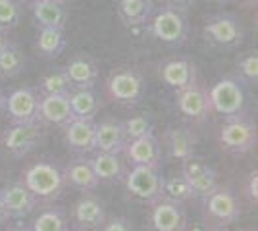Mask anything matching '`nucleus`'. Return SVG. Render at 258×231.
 Masks as SVG:
<instances>
[{
	"label": "nucleus",
	"instance_id": "f257e3e1",
	"mask_svg": "<svg viewBox=\"0 0 258 231\" xmlns=\"http://www.w3.org/2000/svg\"><path fill=\"white\" fill-rule=\"evenodd\" d=\"M22 183L39 200L41 198L43 200H56L64 195L66 187H68L64 170L54 162H48V160H41L37 164L29 166L23 174Z\"/></svg>",
	"mask_w": 258,
	"mask_h": 231
},
{
	"label": "nucleus",
	"instance_id": "f03ea898",
	"mask_svg": "<svg viewBox=\"0 0 258 231\" xmlns=\"http://www.w3.org/2000/svg\"><path fill=\"white\" fill-rule=\"evenodd\" d=\"M149 31L160 43L170 44V46H181L189 37V22L185 18V12L162 6L151 16Z\"/></svg>",
	"mask_w": 258,
	"mask_h": 231
},
{
	"label": "nucleus",
	"instance_id": "7ed1b4c3",
	"mask_svg": "<svg viewBox=\"0 0 258 231\" xmlns=\"http://www.w3.org/2000/svg\"><path fill=\"white\" fill-rule=\"evenodd\" d=\"M210 108L222 118H237L245 112V89L241 81L233 77H224L208 93Z\"/></svg>",
	"mask_w": 258,
	"mask_h": 231
},
{
	"label": "nucleus",
	"instance_id": "20e7f679",
	"mask_svg": "<svg viewBox=\"0 0 258 231\" xmlns=\"http://www.w3.org/2000/svg\"><path fill=\"white\" fill-rule=\"evenodd\" d=\"M222 148L231 154H247L256 144V125L245 116L229 118L220 129Z\"/></svg>",
	"mask_w": 258,
	"mask_h": 231
},
{
	"label": "nucleus",
	"instance_id": "39448f33",
	"mask_svg": "<svg viewBox=\"0 0 258 231\" xmlns=\"http://www.w3.org/2000/svg\"><path fill=\"white\" fill-rule=\"evenodd\" d=\"M125 187L131 193V197L139 198L143 202L154 204L162 198V187H164V177L160 176V170H152L145 166H133L131 172L123 177Z\"/></svg>",
	"mask_w": 258,
	"mask_h": 231
},
{
	"label": "nucleus",
	"instance_id": "423d86ee",
	"mask_svg": "<svg viewBox=\"0 0 258 231\" xmlns=\"http://www.w3.org/2000/svg\"><path fill=\"white\" fill-rule=\"evenodd\" d=\"M203 33H205L206 41L214 46L235 48L243 43L245 29H243V23L239 18L229 16V14H220V16H214L206 22Z\"/></svg>",
	"mask_w": 258,
	"mask_h": 231
},
{
	"label": "nucleus",
	"instance_id": "0eeeda50",
	"mask_svg": "<svg viewBox=\"0 0 258 231\" xmlns=\"http://www.w3.org/2000/svg\"><path fill=\"white\" fill-rule=\"evenodd\" d=\"M44 137H46V131H44L43 121L14 123L10 129L4 133V146L12 156L22 158V156L33 152L44 141Z\"/></svg>",
	"mask_w": 258,
	"mask_h": 231
},
{
	"label": "nucleus",
	"instance_id": "6e6552de",
	"mask_svg": "<svg viewBox=\"0 0 258 231\" xmlns=\"http://www.w3.org/2000/svg\"><path fill=\"white\" fill-rule=\"evenodd\" d=\"M6 112L14 123L41 121V93L33 87H23L6 97Z\"/></svg>",
	"mask_w": 258,
	"mask_h": 231
},
{
	"label": "nucleus",
	"instance_id": "1a4fd4ad",
	"mask_svg": "<svg viewBox=\"0 0 258 231\" xmlns=\"http://www.w3.org/2000/svg\"><path fill=\"white\" fill-rule=\"evenodd\" d=\"M106 89L108 95L119 104H137L145 93V81L137 69L123 67L110 75Z\"/></svg>",
	"mask_w": 258,
	"mask_h": 231
},
{
	"label": "nucleus",
	"instance_id": "9d476101",
	"mask_svg": "<svg viewBox=\"0 0 258 231\" xmlns=\"http://www.w3.org/2000/svg\"><path fill=\"white\" fill-rule=\"evenodd\" d=\"M205 200V208L206 214L212 218L214 221L227 225V223H233L235 220H239L241 216V204H239V198L235 197V193H231L229 189L218 187L214 193H210Z\"/></svg>",
	"mask_w": 258,
	"mask_h": 231
},
{
	"label": "nucleus",
	"instance_id": "9b49d317",
	"mask_svg": "<svg viewBox=\"0 0 258 231\" xmlns=\"http://www.w3.org/2000/svg\"><path fill=\"white\" fill-rule=\"evenodd\" d=\"M123 152L127 156L131 166H145L152 170H160L162 166V146L154 133H149L145 137L127 141Z\"/></svg>",
	"mask_w": 258,
	"mask_h": 231
},
{
	"label": "nucleus",
	"instance_id": "f8f14e48",
	"mask_svg": "<svg viewBox=\"0 0 258 231\" xmlns=\"http://www.w3.org/2000/svg\"><path fill=\"white\" fill-rule=\"evenodd\" d=\"M181 176L187 181L193 197L197 198H206L218 189V174L214 172V168L205 162H197L195 158L183 164Z\"/></svg>",
	"mask_w": 258,
	"mask_h": 231
},
{
	"label": "nucleus",
	"instance_id": "ddd939ff",
	"mask_svg": "<svg viewBox=\"0 0 258 231\" xmlns=\"http://www.w3.org/2000/svg\"><path fill=\"white\" fill-rule=\"evenodd\" d=\"M152 231H187V216L181 204L160 198L152 204L151 212Z\"/></svg>",
	"mask_w": 258,
	"mask_h": 231
},
{
	"label": "nucleus",
	"instance_id": "4468645a",
	"mask_svg": "<svg viewBox=\"0 0 258 231\" xmlns=\"http://www.w3.org/2000/svg\"><path fill=\"white\" fill-rule=\"evenodd\" d=\"M95 131L97 121L87 118H74L64 125V139L70 150L87 154L95 150Z\"/></svg>",
	"mask_w": 258,
	"mask_h": 231
},
{
	"label": "nucleus",
	"instance_id": "2eb2a0df",
	"mask_svg": "<svg viewBox=\"0 0 258 231\" xmlns=\"http://www.w3.org/2000/svg\"><path fill=\"white\" fill-rule=\"evenodd\" d=\"M0 200L6 206L10 218H25L37 208L39 198L33 195L23 183H12L0 189Z\"/></svg>",
	"mask_w": 258,
	"mask_h": 231
},
{
	"label": "nucleus",
	"instance_id": "dca6fc26",
	"mask_svg": "<svg viewBox=\"0 0 258 231\" xmlns=\"http://www.w3.org/2000/svg\"><path fill=\"white\" fill-rule=\"evenodd\" d=\"M72 216H74V220H76V223L81 229H98L106 221L104 202L98 197H95V195L85 193L74 204Z\"/></svg>",
	"mask_w": 258,
	"mask_h": 231
},
{
	"label": "nucleus",
	"instance_id": "f3484780",
	"mask_svg": "<svg viewBox=\"0 0 258 231\" xmlns=\"http://www.w3.org/2000/svg\"><path fill=\"white\" fill-rule=\"evenodd\" d=\"M177 108L183 116H187L189 120L201 121L208 116L210 108V99L208 93L201 85H189V87L177 91Z\"/></svg>",
	"mask_w": 258,
	"mask_h": 231
},
{
	"label": "nucleus",
	"instance_id": "a211bd4d",
	"mask_svg": "<svg viewBox=\"0 0 258 231\" xmlns=\"http://www.w3.org/2000/svg\"><path fill=\"white\" fill-rule=\"evenodd\" d=\"M127 144V137L123 131L121 121H116L112 118H106L100 123H97L95 131V148L98 152L108 154H121Z\"/></svg>",
	"mask_w": 258,
	"mask_h": 231
},
{
	"label": "nucleus",
	"instance_id": "6ab92c4d",
	"mask_svg": "<svg viewBox=\"0 0 258 231\" xmlns=\"http://www.w3.org/2000/svg\"><path fill=\"white\" fill-rule=\"evenodd\" d=\"M66 77L74 89H95L98 79L97 62L89 54H76L64 67Z\"/></svg>",
	"mask_w": 258,
	"mask_h": 231
},
{
	"label": "nucleus",
	"instance_id": "aec40b11",
	"mask_svg": "<svg viewBox=\"0 0 258 231\" xmlns=\"http://www.w3.org/2000/svg\"><path fill=\"white\" fill-rule=\"evenodd\" d=\"M160 77L168 87L181 91V89L197 83V67L187 58H175L160 67Z\"/></svg>",
	"mask_w": 258,
	"mask_h": 231
},
{
	"label": "nucleus",
	"instance_id": "412c9836",
	"mask_svg": "<svg viewBox=\"0 0 258 231\" xmlns=\"http://www.w3.org/2000/svg\"><path fill=\"white\" fill-rule=\"evenodd\" d=\"M70 120H74V112H72V104H70V93L43 95L41 97V121L64 127Z\"/></svg>",
	"mask_w": 258,
	"mask_h": 231
},
{
	"label": "nucleus",
	"instance_id": "4be33fe9",
	"mask_svg": "<svg viewBox=\"0 0 258 231\" xmlns=\"http://www.w3.org/2000/svg\"><path fill=\"white\" fill-rule=\"evenodd\" d=\"M66 176V183L70 187L79 189L83 193H89L93 189L98 187V177L93 170V164H91V158H85V156H79L76 160H72L68 168L64 170Z\"/></svg>",
	"mask_w": 258,
	"mask_h": 231
},
{
	"label": "nucleus",
	"instance_id": "5701e85b",
	"mask_svg": "<svg viewBox=\"0 0 258 231\" xmlns=\"http://www.w3.org/2000/svg\"><path fill=\"white\" fill-rule=\"evenodd\" d=\"M33 18L39 27H54V29H64L70 10L64 2L58 0H41L31 4Z\"/></svg>",
	"mask_w": 258,
	"mask_h": 231
},
{
	"label": "nucleus",
	"instance_id": "b1692460",
	"mask_svg": "<svg viewBox=\"0 0 258 231\" xmlns=\"http://www.w3.org/2000/svg\"><path fill=\"white\" fill-rule=\"evenodd\" d=\"M164 141H166V148L168 154L172 156L173 160L187 164L195 158V137L189 129H183V127H172L168 129L164 135Z\"/></svg>",
	"mask_w": 258,
	"mask_h": 231
},
{
	"label": "nucleus",
	"instance_id": "393cba45",
	"mask_svg": "<svg viewBox=\"0 0 258 231\" xmlns=\"http://www.w3.org/2000/svg\"><path fill=\"white\" fill-rule=\"evenodd\" d=\"M154 0H119L118 16L127 27H137L149 23L154 14Z\"/></svg>",
	"mask_w": 258,
	"mask_h": 231
},
{
	"label": "nucleus",
	"instance_id": "a878e982",
	"mask_svg": "<svg viewBox=\"0 0 258 231\" xmlns=\"http://www.w3.org/2000/svg\"><path fill=\"white\" fill-rule=\"evenodd\" d=\"M93 170L97 174L98 181H121L125 177V164L121 162L119 154L98 152L95 158H91Z\"/></svg>",
	"mask_w": 258,
	"mask_h": 231
},
{
	"label": "nucleus",
	"instance_id": "bb28decb",
	"mask_svg": "<svg viewBox=\"0 0 258 231\" xmlns=\"http://www.w3.org/2000/svg\"><path fill=\"white\" fill-rule=\"evenodd\" d=\"M70 104L74 118H87V120H95L100 108V100L93 89H74L70 93Z\"/></svg>",
	"mask_w": 258,
	"mask_h": 231
},
{
	"label": "nucleus",
	"instance_id": "cd10ccee",
	"mask_svg": "<svg viewBox=\"0 0 258 231\" xmlns=\"http://www.w3.org/2000/svg\"><path fill=\"white\" fill-rule=\"evenodd\" d=\"M37 50L43 58H58L66 50V35L64 29L54 27H41L37 35Z\"/></svg>",
	"mask_w": 258,
	"mask_h": 231
},
{
	"label": "nucleus",
	"instance_id": "c85d7f7f",
	"mask_svg": "<svg viewBox=\"0 0 258 231\" xmlns=\"http://www.w3.org/2000/svg\"><path fill=\"white\" fill-rule=\"evenodd\" d=\"M31 231H68V214L60 206H48L44 208L35 220H33Z\"/></svg>",
	"mask_w": 258,
	"mask_h": 231
},
{
	"label": "nucleus",
	"instance_id": "c756f323",
	"mask_svg": "<svg viewBox=\"0 0 258 231\" xmlns=\"http://www.w3.org/2000/svg\"><path fill=\"white\" fill-rule=\"evenodd\" d=\"M25 69V56H23L22 48L16 43H8L6 48L0 52V77H18Z\"/></svg>",
	"mask_w": 258,
	"mask_h": 231
},
{
	"label": "nucleus",
	"instance_id": "7c9ffc66",
	"mask_svg": "<svg viewBox=\"0 0 258 231\" xmlns=\"http://www.w3.org/2000/svg\"><path fill=\"white\" fill-rule=\"evenodd\" d=\"M162 198L181 204L185 200L193 198V193L187 185V181L183 179V176H175L170 179H164V187H162Z\"/></svg>",
	"mask_w": 258,
	"mask_h": 231
},
{
	"label": "nucleus",
	"instance_id": "2f4dec72",
	"mask_svg": "<svg viewBox=\"0 0 258 231\" xmlns=\"http://www.w3.org/2000/svg\"><path fill=\"white\" fill-rule=\"evenodd\" d=\"M39 93L43 95H60V93H72V85L66 77L64 69H56L50 71L41 79L39 83Z\"/></svg>",
	"mask_w": 258,
	"mask_h": 231
},
{
	"label": "nucleus",
	"instance_id": "473e14b6",
	"mask_svg": "<svg viewBox=\"0 0 258 231\" xmlns=\"http://www.w3.org/2000/svg\"><path fill=\"white\" fill-rule=\"evenodd\" d=\"M123 125V131H125V137L127 141H133V139H139V137H145L149 133H154V123H152L151 116L147 114H141V116H131L129 120L121 121Z\"/></svg>",
	"mask_w": 258,
	"mask_h": 231
},
{
	"label": "nucleus",
	"instance_id": "72a5a7b5",
	"mask_svg": "<svg viewBox=\"0 0 258 231\" xmlns=\"http://www.w3.org/2000/svg\"><path fill=\"white\" fill-rule=\"evenodd\" d=\"M22 20V6L16 0H0V29H14Z\"/></svg>",
	"mask_w": 258,
	"mask_h": 231
},
{
	"label": "nucleus",
	"instance_id": "f704fd0d",
	"mask_svg": "<svg viewBox=\"0 0 258 231\" xmlns=\"http://www.w3.org/2000/svg\"><path fill=\"white\" fill-rule=\"evenodd\" d=\"M237 69H239V75L243 81L247 83H254L258 81V54L256 52H247L245 56H241L237 60Z\"/></svg>",
	"mask_w": 258,
	"mask_h": 231
},
{
	"label": "nucleus",
	"instance_id": "c9c22d12",
	"mask_svg": "<svg viewBox=\"0 0 258 231\" xmlns=\"http://www.w3.org/2000/svg\"><path fill=\"white\" fill-rule=\"evenodd\" d=\"M102 231H135V227L127 218H112L110 221H104Z\"/></svg>",
	"mask_w": 258,
	"mask_h": 231
},
{
	"label": "nucleus",
	"instance_id": "e433bc0d",
	"mask_svg": "<svg viewBox=\"0 0 258 231\" xmlns=\"http://www.w3.org/2000/svg\"><path fill=\"white\" fill-rule=\"evenodd\" d=\"M247 195H248V198H250V202L256 204V200H258V174L256 172H252V174L248 176Z\"/></svg>",
	"mask_w": 258,
	"mask_h": 231
},
{
	"label": "nucleus",
	"instance_id": "4c0bfd02",
	"mask_svg": "<svg viewBox=\"0 0 258 231\" xmlns=\"http://www.w3.org/2000/svg\"><path fill=\"white\" fill-rule=\"evenodd\" d=\"M160 2L164 6H170V8H175L179 12H187L197 0H160Z\"/></svg>",
	"mask_w": 258,
	"mask_h": 231
},
{
	"label": "nucleus",
	"instance_id": "58836bf2",
	"mask_svg": "<svg viewBox=\"0 0 258 231\" xmlns=\"http://www.w3.org/2000/svg\"><path fill=\"white\" fill-rule=\"evenodd\" d=\"M8 220H10V214H8L6 206H4V204H2V200H0V225H2V223H6Z\"/></svg>",
	"mask_w": 258,
	"mask_h": 231
},
{
	"label": "nucleus",
	"instance_id": "ea45409f",
	"mask_svg": "<svg viewBox=\"0 0 258 231\" xmlns=\"http://www.w3.org/2000/svg\"><path fill=\"white\" fill-rule=\"evenodd\" d=\"M10 43V39H8V35H6V31H2L0 29V52L6 48V44Z\"/></svg>",
	"mask_w": 258,
	"mask_h": 231
},
{
	"label": "nucleus",
	"instance_id": "a19ab883",
	"mask_svg": "<svg viewBox=\"0 0 258 231\" xmlns=\"http://www.w3.org/2000/svg\"><path fill=\"white\" fill-rule=\"evenodd\" d=\"M6 110V95L0 91V112Z\"/></svg>",
	"mask_w": 258,
	"mask_h": 231
},
{
	"label": "nucleus",
	"instance_id": "79ce46f5",
	"mask_svg": "<svg viewBox=\"0 0 258 231\" xmlns=\"http://www.w3.org/2000/svg\"><path fill=\"white\" fill-rule=\"evenodd\" d=\"M10 231H31L29 227H23V225H18V227H12Z\"/></svg>",
	"mask_w": 258,
	"mask_h": 231
},
{
	"label": "nucleus",
	"instance_id": "37998d69",
	"mask_svg": "<svg viewBox=\"0 0 258 231\" xmlns=\"http://www.w3.org/2000/svg\"><path fill=\"white\" fill-rule=\"evenodd\" d=\"M25 2H29V4H35V2H41V0H25Z\"/></svg>",
	"mask_w": 258,
	"mask_h": 231
},
{
	"label": "nucleus",
	"instance_id": "c03bdc74",
	"mask_svg": "<svg viewBox=\"0 0 258 231\" xmlns=\"http://www.w3.org/2000/svg\"><path fill=\"white\" fill-rule=\"evenodd\" d=\"M58 2H64V4H68V2H70V0H58Z\"/></svg>",
	"mask_w": 258,
	"mask_h": 231
},
{
	"label": "nucleus",
	"instance_id": "a18cd8bd",
	"mask_svg": "<svg viewBox=\"0 0 258 231\" xmlns=\"http://www.w3.org/2000/svg\"><path fill=\"white\" fill-rule=\"evenodd\" d=\"M214 2H227V0H214Z\"/></svg>",
	"mask_w": 258,
	"mask_h": 231
},
{
	"label": "nucleus",
	"instance_id": "49530a36",
	"mask_svg": "<svg viewBox=\"0 0 258 231\" xmlns=\"http://www.w3.org/2000/svg\"><path fill=\"white\" fill-rule=\"evenodd\" d=\"M245 2H256V0H245Z\"/></svg>",
	"mask_w": 258,
	"mask_h": 231
},
{
	"label": "nucleus",
	"instance_id": "de8ad7c7",
	"mask_svg": "<svg viewBox=\"0 0 258 231\" xmlns=\"http://www.w3.org/2000/svg\"><path fill=\"white\" fill-rule=\"evenodd\" d=\"M68 231H76V229H68Z\"/></svg>",
	"mask_w": 258,
	"mask_h": 231
},
{
	"label": "nucleus",
	"instance_id": "09e8293b",
	"mask_svg": "<svg viewBox=\"0 0 258 231\" xmlns=\"http://www.w3.org/2000/svg\"><path fill=\"white\" fill-rule=\"evenodd\" d=\"M214 231H222V229H214Z\"/></svg>",
	"mask_w": 258,
	"mask_h": 231
}]
</instances>
